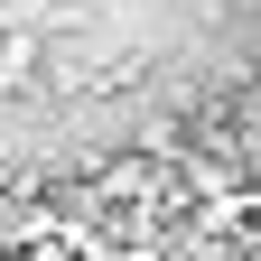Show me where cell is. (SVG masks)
Returning a JSON list of instances; mask_svg holds the SVG:
<instances>
[{
	"label": "cell",
	"mask_w": 261,
	"mask_h": 261,
	"mask_svg": "<svg viewBox=\"0 0 261 261\" xmlns=\"http://www.w3.org/2000/svg\"><path fill=\"white\" fill-rule=\"evenodd\" d=\"M47 84V38L38 28H10L0 38V93H38Z\"/></svg>",
	"instance_id": "6da1fadb"
},
{
	"label": "cell",
	"mask_w": 261,
	"mask_h": 261,
	"mask_svg": "<svg viewBox=\"0 0 261 261\" xmlns=\"http://www.w3.org/2000/svg\"><path fill=\"white\" fill-rule=\"evenodd\" d=\"M243 205H252V224H261V187H252V196H243Z\"/></svg>",
	"instance_id": "7a4b0ae2"
}]
</instances>
